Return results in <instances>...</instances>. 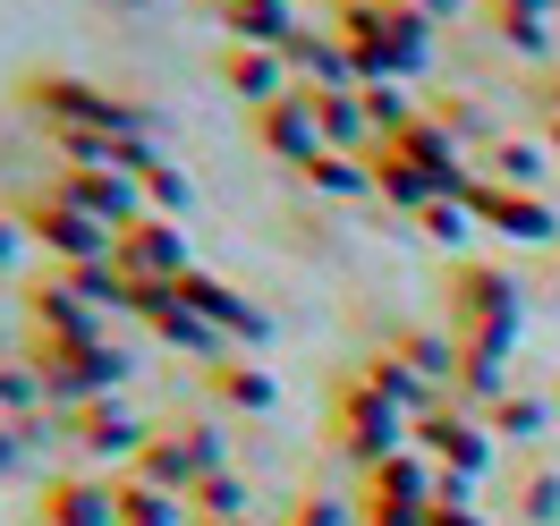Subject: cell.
<instances>
[{
    "instance_id": "16",
    "label": "cell",
    "mask_w": 560,
    "mask_h": 526,
    "mask_svg": "<svg viewBox=\"0 0 560 526\" xmlns=\"http://www.w3.org/2000/svg\"><path fill=\"white\" fill-rule=\"evenodd\" d=\"M306 178H315V187H331V196H357V187H374V178L357 171L349 153H315V162H306Z\"/></svg>"
},
{
    "instance_id": "17",
    "label": "cell",
    "mask_w": 560,
    "mask_h": 526,
    "mask_svg": "<svg viewBox=\"0 0 560 526\" xmlns=\"http://www.w3.org/2000/svg\"><path fill=\"white\" fill-rule=\"evenodd\" d=\"M492 171L510 178V187H535V178H544V153H535V144H492Z\"/></svg>"
},
{
    "instance_id": "3",
    "label": "cell",
    "mask_w": 560,
    "mask_h": 526,
    "mask_svg": "<svg viewBox=\"0 0 560 526\" xmlns=\"http://www.w3.org/2000/svg\"><path fill=\"white\" fill-rule=\"evenodd\" d=\"M221 77H230V85H238L246 103H289V94H298V85H289V51H280V43H238V51H230V60H221Z\"/></svg>"
},
{
    "instance_id": "14",
    "label": "cell",
    "mask_w": 560,
    "mask_h": 526,
    "mask_svg": "<svg viewBox=\"0 0 560 526\" xmlns=\"http://www.w3.org/2000/svg\"><path fill=\"white\" fill-rule=\"evenodd\" d=\"M153 323H162V340H178V349H196V356H212V323H205V315H187V297H171Z\"/></svg>"
},
{
    "instance_id": "23",
    "label": "cell",
    "mask_w": 560,
    "mask_h": 526,
    "mask_svg": "<svg viewBox=\"0 0 560 526\" xmlns=\"http://www.w3.org/2000/svg\"><path fill=\"white\" fill-rule=\"evenodd\" d=\"M0 408H9V383H0Z\"/></svg>"
},
{
    "instance_id": "11",
    "label": "cell",
    "mask_w": 560,
    "mask_h": 526,
    "mask_svg": "<svg viewBox=\"0 0 560 526\" xmlns=\"http://www.w3.org/2000/svg\"><path fill=\"white\" fill-rule=\"evenodd\" d=\"M383 492H399V501H417V510H433V501H442V492L424 484V467L408 451H390L383 467H374V501H383Z\"/></svg>"
},
{
    "instance_id": "8",
    "label": "cell",
    "mask_w": 560,
    "mask_h": 526,
    "mask_svg": "<svg viewBox=\"0 0 560 526\" xmlns=\"http://www.w3.org/2000/svg\"><path fill=\"white\" fill-rule=\"evenodd\" d=\"M424 451L458 458V476H476L485 467V424L476 417H424Z\"/></svg>"
},
{
    "instance_id": "7",
    "label": "cell",
    "mask_w": 560,
    "mask_h": 526,
    "mask_svg": "<svg viewBox=\"0 0 560 526\" xmlns=\"http://www.w3.org/2000/svg\"><path fill=\"white\" fill-rule=\"evenodd\" d=\"M77 442H85L94 458H128L144 442V424L128 417V408H85V417H77Z\"/></svg>"
},
{
    "instance_id": "22",
    "label": "cell",
    "mask_w": 560,
    "mask_h": 526,
    "mask_svg": "<svg viewBox=\"0 0 560 526\" xmlns=\"http://www.w3.org/2000/svg\"><path fill=\"white\" fill-rule=\"evenodd\" d=\"M442 9H458V0H417V17H442Z\"/></svg>"
},
{
    "instance_id": "15",
    "label": "cell",
    "mask_w": 560,
    "mask_h": 526,
    "mask_svg": "<svg viewBox=\"0 0 560 526\" xmlns=\"http://www.w3.org/2000/svg\"><path fill=\"white\" fill-rule=\"evenodd\" d=\"M544 9H552V0H501V26H510L518 51H544Z\"/></svg>"
},
{
    "instance_id": "2",
    "label": "cell",
    "mask_w": 560,
    "mask_h": 526,
    "mask_svg": "<svg viewBox=\"0 0 560 526\" xmlns=\"http://www.w3.org/2000/svg\"><path fill=\"white\" fill-rule=\"evenodd\" d=\"M110 264L128 272V281H144V289H178L196 264H187V238H178L171 221H137L128 238L110 246Z\"/></svg>"
},
{
    "instance_id": "21",
    "label": "cell",
    "mask_w": 560,
    "mask_h": 526,
    "mask_svg": "<svg viewBox=\"0 0 560 526\" xmlns=\"http://www.w3.org/2000/svg\"><path fill=\"white\" fill-rule=\"evenodd\" d=\"M433 526H476L467 510H451V501H433Z\"/></svg>"
},
{
    "instance_id": "18",
    "label": "cell",
    "mask_w": 560,
    "mask_h": 526,
    "mask_svg": "<svg viewBox=\"0 0 560 526\" xmlns=\"http://www.w3.org/2000/svg\"><path fill=\"white\" fill-rule=\"evenodd\" d=\"M424 230H433L442 246H467V230H476V204H433V212H424Z\"/></svg>"
},
{
    "instance_id": "5",
    "label": "cell",
    "mask_w": 560,
    "mask_h": 526,
    "mask_svg": "<svg viewBox=\"0 0 560 526\" xmlns=\"http://www.w3.org/2000/svg\"><path fill=\"white\" fill-rule=\"evenodd\" d=\"M467 204L485 212L492 230H510V238H560V221H552V204H535V196H501V187H467Z\"/></svg>"
},
{
    "instance_id": "10",
    "label": "cell",
    "mask_w": 560,
    "mask_h": 526,
    "mask_svg": "<svg viewBox=\"0 0 560 526\" xmlns=\"http://www.w3.org/2000/svg\"><path fill=\"white\" fill-rule=\"evenodd\" d=\"M119 526H187V510H178V492H162V484H128L119 492Z\"/></svg>"
},
{
    "instance_id": "6",
    "label": "cell",
    "mask_w": 560,
    "mask_h": 526,
    "mask_svg": "<svg viewBox=\"0 0 560 526\" xmlns=\"http://www.w3.org/2000/svg\"><path fill=\"white\" fill-rule=\"evenodd\" d=\"M264 144H272V153H289L298 171H306V162L323 153V128H315V103H306V85H298L289 103L264 110Z\"/></svg>"
},
{
    "instance_id": "19",
    "label": "cell",
    "mask_w": 560,
    "mask_h": 526,
    "mask_svg": "<svg viewBox=\"0 0 560 526\" xmlns=\"http://www.w3.org/2000/svg\"><path fill=\"white\" fill-rule=\"evenodd\" d=\"M492 424H501V433H535V424H544V408H535V399H501V408H492Z\"/></svg>"
},
{
    "instance_id": "9",
    "label": "cell",
    "mask_w": 560,
    "mask_h": 526,
    "mask_svg": "<svg viewBox=\"0 0 560 526\" xmlns=\"http://www.w3.org/2000/svg\"><path fill=\"white\" fill-rule=\"evenodd\" d=\"M51 526H119V492H103V484H60V492H51Z\"/></svg>"
},
{
    "instance_id": "20",
    "label": "cell",
    "mask_w": 560,
    "mask_h": 526,
    "mask_svg": "<svg viewBox=\"0 0 560 526\" xmlns=\"http://www.w3.org/2000/svg\"><path fill=\"white\" fill-rule=\"evenodd\" d=\"M298 526H349V518H340L331 501H315V510H306V518H298Z\"/></svg>"
},
{
    "instance_id": "1",
    "label": "cell",
    "mask_w": 560,
    "mask_h": 526,
    "mask_svg": "<svg viewBox=\"0 0 560 526\" xmlns=\"http://www.w3.org/2000/svg\"><path fill=\"white\" fill-rule=\"evenodd\" d=\"M349 60H357V69H383V85H390V77H408L424 60V17L408 9V0L349 9Z\"/></svg>"
},
{
    "instance_id": "12",
    "label": "cell",
    "mask_w": 560,
    "mask_h": 526,
    "mask_svg": "<svg viewBox=\"0 0 560 526\" xmlns=\"http://www.w3.org/2000/svg\"><path fill=\"white\" fill-rule=\"evenodd\" d=\"M212 390L238 399V408H272V374L264 365H212Z\"/></svg>"
},
{
    "instance_id": "4",
    "label": "cell",
    "mask_w": 560,
    "mask_h": 526,
    "mask_svg": "<svg viewBox=\"0 0 560 526\" xmlns=\"http://www.w3.org/2000/svg\"><path fill=\"white\" fill-rule=\"evenodd\" d=\"M35 238L51 246V255H69V264H103L110 246H119L103 221H85L77 204H35Z\"/></svg>"
},
{
    "instance_id": "13",
    "label": "cell",
    "mask_w": 560,
    "mask_h": 526,
    "mask_svg": "<svg viewBox=\"0 0 560 526\" xmlns=\"http://www.w3.org/2000/svg\"><path fill=\"white\" fill-rule=\"evenodd\" d=\"M238 26H255V43H289L298 26H289V0H221Z\"/></svg>"
}]
</instances>
